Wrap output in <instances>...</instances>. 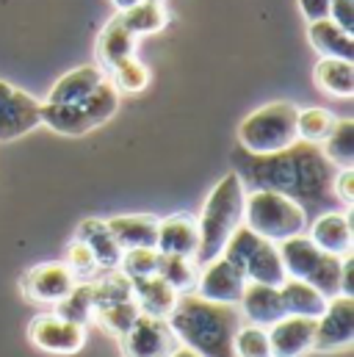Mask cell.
Instances as JSON below:
<instances>
[{"instance_id":"cell-5","label":"cell","mask_w":354,"mask_h":357,"mask_svg":"<svg viewBox=\"0 0 354 357\" xmlns=\"http://www.w3.org/2000/svg\"><path fill=\"white\" fill-rule=\"evenodd\" d=\"M244 225L266 241L279 244L291 236L305 233L307 213L302 211L299 202H293L285 194H277L268 188H255L244 199Z\"/></svg>"},{"instance_id":"cell-10","label":"cell","mask_w":354,"mask_h":357,"mask_svg":"<svg viewBox=\"0 0 354 357\" xmlns=\"http://www.w3.org/2000/svg\"><path fill=\"white\" fill-rule=\"evenodd\" d=\"M28 338L36 349L50 355H78L86 344V327L56 313H42L28 324Z\"/></svg>"},{"instance_id":"cell-12","label":"cell","mask_w":354,"mask_h":357,"mask_svg":"<svg viewBox=\"0 0 354 357\" xmlns=\"http://www.w3.org/2000/svg\"><path fill=\"white\" fill-rule=\"evenodd\" d=\"M42 102L28 91L0 81V142H14L42 125Z\"/></svg>"},{"instance_id":"cell-42","label":"cell","mask_w":354,"mask_h":357,"mask_svg":"<svg viewBox=\"0 0 354 357\" xmlns=\"http://www.w3.org/2000/svg\"><path fill=\"white\" fill-rule=\"evenodd\" d=\"M169 357H199V355H197L194 349H188V347H183V344H180V347H177V349Z\"/></svg>"},{"instance_id":"cell-26","label":"cell","mask_w":354,"mask_h":357,"mask_svg":"<svg viewBox=\"0 0 354 357\" xmlns=\"http://www.w3.org/2000/svg\"><path fill=\"white\" fill-rule=\"evenodd\" d=\"M313 75H316V84L332 97L354 94V67L349 59H321Z\"/></svg>"},{"instance_id":"cell-11","label":"cell","mask_w":354,"mask_h":357,"mask_svg":"<svg viewBox=\"0 0 354 357\" xmlns=\"http://www.w3.org/2000/svg\"><path fill=\"white\" fill-rule=\"evenodd\" d=\"M180 347L177 335L172 333L167 319L144 316L133 321V327L122 335V352L125 357H169Z\"/></svg>"},{"instance_id":"cell-29","label":"cell","mask_w":354,"mask_h":357,"mask_svg":"<svg viewBox=\"0 0 354 357\" xmlns=\"http://www.w3.org/2000/svg\"><path fill=\"white\" fill-rule=\"evenodd\" d=\"M158 277H164L177 294H191L199 280V266L194 258L183 255H161L158 258Z\"/></svg>"},{"instance_id":"cell-22","label":"cell","mask_w":354,"mask_h":357,"mask_svg":"<svg viewBox=\"0 0 354 357\" xmlns=\"http://www.w3.org/2000/svg\"><path fill=\"white\" fill-rule=\"evenodd\" d=\"M133 56H136V36L122 25V20L116 14L114 20L105 22V28L97 39V59H100L102 67L114 70V67H119L122 61H128Z\"/></svg>"},{"instance_id":"cell-35","label":"cell","mask_w":354,"mask_h":357,"mask_svg":"<svg viewBox=\"0 0 354 357\" xmlns=\"http://www.w3.org/2000/svg\"><path fill=\"white\" fill-rule=\"evenodd\" d=\"M233 352L236 357H271V347H268V333L263 327L255 324H241L236 338H233Z\"/></svg>"},{"instance_id":"cell-2","label":"cell","mask_w":354,"mask_h":357,"mask_svg":"<svg viewBox=\"0 0 354 357\" xmlns=\"http://www.w3.org/2000/svg\"><path fill=\"white\" fill-rule=\"evenodd\" d=\"M177 341L199 357H236L233 338L244 324L238 305L202 299L199 294H180L167 316Z\"/></svg>"},{"instance_id":"cell-18","label":"cell","mask_w":354,"mask_h":357,"mask_svg":"<svg viewBox=\"0 0 354 357\" xmlns=\"http://www.w3.org/2000/svg\"><path fill=\"white\" fill-rule=\"evenodd\" d=\"M199 247V227L197 219L188 213H175L158 222V244L155 250L161 255H183L194 258Z\"/></svg>"},{"instance_id":"cell-3","label":"cell","mask_w":354,"mask_h":357,"mask_svg":"<svg viewBox=\"0 0 354 357\" xmlns=\"http://www.w3.org/2000/svg\"><path fill=\"white\" fill-rule=\"evenodd\" d=\"M244 199H247V188L236 172L224 175L208 194L202 216L197 219L199 247H197L194 264L199 268L210 264L213 258H219L230 236L244 225Z\"/></svg>"},{"instance_id":"cell-6","label":"cell","mask_w":354,"mask_h":357,"mask_svg":"<svg viewBox=\"0 0 354 357\" xmlns=\"http://www.w3.org/2000/svg\"><path fill=\"white\" fill-rule=\"evenodd\" d=\"M277 250H279V258H282V266H285V274H288V277L310 282V285L318 288L327 299H332V296L341 294V268H344V258L318 250V247L310 241V236H305V233L279 241Z\"/></svg>"},{"instance_id":"cell-38","label":"cell","mask_w":354,"mask_h":357,"mask_svg":"<svg viewBox=\"0 0 354 357\" xmlns=\"http://www.w3.org/2000/svg\"><path fill=\"white\" fill-rule=\"evenodd\" d=\"M332 191L338 197V202L352 211V202H354V169H338L335 175V183H332Z\"/></svg>"},{"instance_id":"cell-33","label":"cell","mask_w":354,"mask_h":357,"mask_svg":"<svg viewBox=\"0 0 354 357\" xmlns=\"http://www.w3.org/2000/svg\"><path fill=\"white\" fill-rule=\"evenodd\" d=\"M139 305H136V299H122V302H114V305H105V307H97L94 310V319L108 330V333H114V335H125L130 327H133V321L139 319Z\"/></svg>"},{"instance_id":"cell-23","label":"cell","mask_w":354,"mask_h":357,"mask_svg":"<svg viewBox=\"0 0 354 357\" xmlns=\"http://www.w3.org/2000/svg\"><path fill=\"white\" fill-rule=\"evenodd\" d=\"M279 299H282V307H285V316H305V319H318L327 307V296L313 288L310 282L305 280H293L288 277L282 285H279Z\"/></svg>"},{"instance_id":"cell-9","label":"cell","mask_w":354,"mask_h":357,"mask_svg":"<svg viewBox=\"0 0 354 357\" xmlns=\"http://www.w3.org/2000/svg\"><path fill=\"white\" fill-rule=\"evenodd\" d=\"M354 341V296H332L327 299L324 313L316 319V352H344Z\"/></svg>"},{"instance_id":"cell-17","label":"cell","mask_w":354,"mask_h":357,"mask_svg":"<svg viewBox=\"0 0 354 357\" xmlns=\"http://www.w3.org/2000/svg\"><path fill=\"white\" fill-rule=\"evenodd\" d=\"M238 310H241L247 324H255V327H263V330H268L274 321H279L285 316L279 288L263 285V282H247V288L241 294V302H238Z\"/></svg>"},{"instance_id":"cell-39","label":"cell","mask_w":354,"mask_h":357,"mask_svg":"<svg viewBox=\"0 0 354 357\" xmlns=\"http://www.w3.org/2000/svg\"><path fill=\"white\" fill-rule=\"evenodd\" d=\"M335 25H341L344 31L352 33L354 28V0H332L330 3V14H327Z\"/></svg>"},{"instance_id":"cell-13","label":"cell","mask_w":354,"mask_h":357,"mask_svg":"<svg viewBox=\"0 0 354 357\" xmlns=\"http://www.w3.org/2000/svg\"><path fill=\"white\" fill-rule=\"evenodd\" d=\"M244 288H247V274L233 261L219 255V258H213L210 264L199 268V280H197L194 294H199L202 299H210V302L238 305Z\"/></svg>"},{"instance_id":"cell-1","label":"cell","mask_w":354,"mask_h":357,"mask_svg":"<svg viewBox=\"0 0 354 357\" xmlns=\"http://www.w3.org/2000/svg\"><path fill=\"white\" fill-rule=\"evenodd\" d=\"M233 167L244 188H268L285 194L293 202H299L305 213H324L341 205L332 191L338 167L327 161L318 144L296 142L268 155H252L247 150H238L233 153Z\"/></svg>"},{"instance_id":"cell-27","label":"cell","mask_w":354,"mask_h":357,"mask_svg":"<svg viewBox=\"0 0 354 357\" xmlns=\"http://www.w3.org/2000/svg\"><path fill=\"white\" fill-rule=\"evenodd\" d=\"M327 161H332L338 169H354V122L338 119L332 133L318 144Z\"/></svg>"},{"instance_id":"cell-30","label":"cell","mask_w":354,"mask_h":357,"mask_svg":"<svg viewBox=\"0 0 354 357\" xmlns=\"http://www.w3.org/2000/svg\"><path fill=\"white\" fill-rule=\"evenodd\" d=\"M335 122L338 119L327 108H305V111H296V136H299V142L321 144L332 133Z\"/></svg>"},{"instance_id":"cell-31","label":"cell","mask_w":354,"mask_h":357,"mask_svg":"<svg viewBox=\"0 0 354 357\" xmlns=\"http://www.w3.org/2000/svg\"><path fill=\"white\" fill-rule=\"evenodd\" d=\"M56 316L67 319V321H75V324H84L94 319V299H91V282H75V288L61 299L56 302Z\"/></svg>"},{"instance_id":"cell-21","label":"cell","mask_w":354,"mask_h":357,"mask_svg":"<svg viewBox=\"0 0 354 357\" xmlns=\"http://www.w3.org/2000/svg\"><path fill=\"white\" fill-rule=\"evenodd\" d=\"M130 285H133V299H136L139 310L144 316H155V319H167L172 313V307H175L177 296H180L175 288L158 274L141 277V280H130Z\"/></svg>"},{"instance_id":"cell-7","label":"cell","mask_w":354,"mask_h":357,"mask_svg":"<svg viewBox=\"0 0 354 357\" xmlns=\"http://www.w3.org/2000/svg\"><path fill=\"white\" fill-rule=\"evenodd\" d=\"M296 105L293 102H268L252 111L238 125V144L252 155L279 153L299 142L296 136Z\"/></svg>"},{"instance_id":"cell-25","label":"cell","mask_w":354,"mask_h":357,"mask_svg":"<svg viewBox=\"0 0 354 357\" xmlns=\"http://www.w3.org/2000/svg\"><path fill=\"white\" fill-rule=\"evenodd\" d=\"M102 81H105V75L100 73V67H91V64L75 67L59 78V84L50 89L47 102H78V100L88 97Z\"/></svg>"},{"instance_id":"cell-32","label":"cell","mask_w":354,"mask_h":357,"mask_svg":"<svg viewBox=\"0 0 354 357\" xmlns=\"http://www.w3.org/2000/svg\"><path fill=\"white\" fill-rule=\"evenodd\" d=\"M91 282V299H94V310L97 307H105V305H114V302H122V299H133V285L130 280L122 274V271H111L100 280H88Z\"/></svg>"},{"instance_id":"cell-34","label":"cell","mask_w":354,"mask_h":357,"mask_svg":"<svg viewBox=\"0 0 354 357\" xmlns=\"http://www.w3.org/2000/svg\"><path fill=\"white\" fill-rule=\"evenodd\" d=\"M158 258L161 252L155 247H139V250H122V261L119 271L128 280H141V277H153L158 274Z\"/></svg>"},{"instance_id":"cell-4","label":"cell","mask_w":354,"mask_h":357,"mask_svg":"<svg viewBox=\"0 0 354 357\" xmlns=\"http://www.w3.org/2000/svg\"><path fill=\"white\" fill-rule=\"evenodd\" d=\"M119 108V91L105 78L88 97L78 102H42V125L61 136H84L108 122Z\"/></svg>"},{"instance_id":"cell-19","label":"cell","mask_w":354,"mask_h":357,"mask_svg":"<svg viewBox=\"0 0 354 357\" xmlns=\"http://www.w3.org/2000/svg\"><path fill=\"white\" fill-rule=\"evenodd\" d=\"M75 238L84 241L88 250H91L97 266L102 268V271L119 268L122 247L116 244L114 233L108 230V222H102V219H84V222L78 225V230H75Z\"/></svg>"},{"instance_id":"cell-37","label":"cell","mask_w":354,"mask_h":357,"mask_svg":"<svg viewBox=\"0 0 354 357\" xmlns=\"http://www.w3.org/2000/svg\"><path fill=\"white\" fill-rule=\"evenodd\" d=\"M70 258H67V268L72 271V277L75 280H81V282H88V280H94V274L100 271L97 266V261H94V255H91V250H88L84 241H72L70 244V252H67Z\"/></svg>"},{"instance_id":"cell-14","label":"cell","mask_w":354,"mask_h":357,"mask_svg":"<svg viewBox=\"0 0 354 357\" xmlns=\"http://www.w3.org/2000/svg\"><path fill=\"white\" fill-rule=\"evenodd\" d=\"M75 282L78 280L67 264H39L22 277V294L39 305H56L75 288Z\"/></svg>"},{"instance_id":"cell-40","label":"cell","mask_w":354,"mask_h":357,"mask_svg":"<svg viewBox=\"0 0 354 357\" xmlns=\"http://www.w3.org/2000/svg\"><path fill=\"white\" fill-rule=\"evenodd\" d=\"M330 3L332 0H299V8L313 22V20H324L330 14Z\"/></svg>"},{"instance_id":"cell-20","label":"cell","mask_w":354,"mask_h":357,"mask_svg":"<svg viewBox=\"0 0 354 357\" xmlns=\"http://www.w3.org/2000/svg\"><path fill=\"white\" fill-rule=\"evenodd\" d=\"M108 230L114 233V238L122 250H139V247L158 244V219L150 213L114 216V219H108Z\"/></svg>"},{"instance_id":"cell-44","label":"cell","mask_w":354,"mask_h":357,"mask_svg":"<svg viewBox=\"0 0 354 357\" xmlns=\"http://www.w3.org/2000/svg\"><path fill=\"white\" fill-rule=\"evenodd\" d=\"M147 3H161V6H164V3H167V0H147Z\"/></svg>"},{"instance_id":"cell-28","label":"cell","mask_w":354,"mask_h":357,"mask_svg":"<svg viewBox=\"0 0 354 357\" xmlns=\"http://www.w3.org/2000/svg\"><path fill=\"white\" fill-rule=\"evenodd\" d=\"M122 25L133 33V36H144V33H158L164 25H167V11L161 3H147V0H139L133 3L130 8H125L119 14Z\"/></svg>"},{"instance_id":"cell-8","label":"cell","mask_w":354,"mask_h":357,"mask_svg":"<svg viewBox=\"0 0 354 357\" xmlns=\"http://www.w3.org/2000/svg\"><path fill=\"white\" fill-rule=\"evenodd\" d=\"M222 255L227 261H233L236 266L247 274V282H263V285L279 288L288 280L277 244L261 238L247 225H241L230 236V241H227V247H224Z\"/></svg>"},{"instance_id":"cell-15","label":"cell","mask_w":354,"mask_h":357,"mask_svg":"<svg viewBox=\"0 0 354 357\" xmlns=\"http://www.w3.org/2000/svg\"><path fill=\"white\" fill-rule=\"evenodd\" d=\"M268 347L271 357H305L313 352L316 338V319L305 316H282L268 330Z\"/></svg>"},{"instance_id":"cell-43","label":"cell","mask_w":354,"mask_h":357,"mask_svg":"<svg viewBox=\"0 0 354 357\" xmlns=\"http://www.w3.org/2000/svg\"><path fill=\"white\" fill-rule=\"evenodd\" d=\"M133 3H139V0H114V6H116L119 11H125V8H130Z\"/></svg>"},{"instance_id":"cell-36","label":"cell","mask_w":354,"mask_h":357,"mask_svg":"<svg viewBox=\"0 0 354 357\" xmlns=\"http://www.w3.org/2000/svg\"><path fill=\"white\" fill-rule=\"evenodd\" d=\"M111 75H114V86L122 91H130V94H136V91L147 89V84H150V73H147V67L133 56V59H128V61H122L119 67H114L111 70Z\"/></svg>"},{"instance_id":"cell-16","label":"cell","mask_w":354,"mask_h":357,"mask_svg":"<svg viewBox=\"0 0 354 357\" xmlns=\"http://www.w3.org/2000/svg\"><path fill=\"white\" fill-rule=\"evenodd\" d=\"M310 241L338 258L352 255V216L349 211H324L316 216L310 227Z\"/></svg>"},{"instance_id":"cell-24","label":"cell","mask_w":354,"mask_h":357,"mask_svg":"<svg viewBox=\"0 0 354 357\" xmlns=\"http://www.w3.org/2000/svg\"><path fill=\"white\" fill-rule=\"evenodd\" d=\"M307 36L310 45L324 56V59H354V39L349 31H344L341 25H335L330 17L324 20H313L307 25Z\"/></svg>"},{"instance_id":"cell-41","label":"cell","mask_w":354,"mask_h":357,"mask_svg":"<svg viewBox=\"0 0 354 357\" xmlns=\"http://www.w3.org/2000/svg\"><path fill=\"white\" fill-rule=\"evenodd\" d=\"M341 294L344 296H354V261L352 255L344 258V268H341Z\"/></svg>"}]
</instances>
